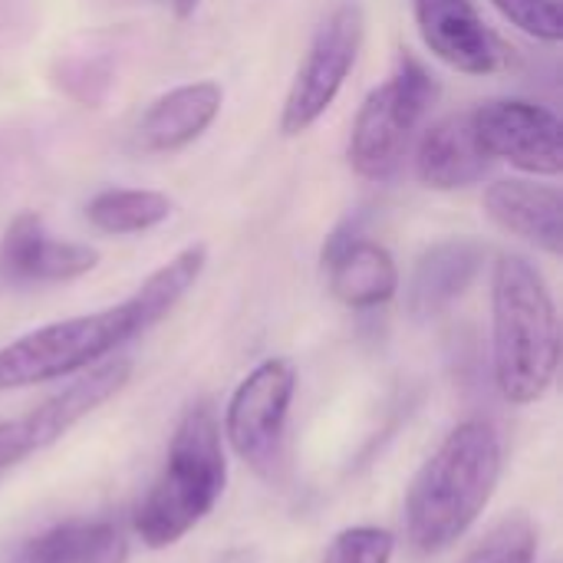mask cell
I'll list each match as a JSON object with an SVG mask.
<instances>
[{
	"label": "cell",
	"instance_id": "cell-1",
	"mask_svg": "<svg viewBox=\"0 0 563 563\" xmlns=\"http://www.w3.org/2000/svg\"><path fill=\"white\" fill-rule=\"evenodd\" d=\"M205 264H208V247L188 244L175 257H168L158 271H152L132 290V297L106 310L56 320L16 336L10 346L0 350V389L53 383L102 363L129 340L162 323L198 284Z\"/></svg>",
	"mask_w": 563,
	"mask_h": 563
},
{
	"label": "cell",
	"instance_id": "cell-2",
	"mask_svg": "<svg viewBox=\"0 0 563 563\" xmlns=\"http://www.w3.org/2000/svg\"><path fill=\"white\" fill-rule=\"evenodd\" d=\"M501 439L492 422L472 419L445 435L406 495V538L419 554L459 544L495 498Z\"/></svg>",
	"mask_w": 563,
	"mask_h": 563
},
{
	"label": "cell",
	"instance_id": "cell-3",
	"mask_svg": "<svg viewBox=\"0 0 563 563\" xmlns=\"http://www.w3.org/2000/svg\"><path fill=\"white\" fill-rule=\"evenodd\" d=\"M492 360L501 396L515 406L544 399L561 363L554 294L525 254L505 251L492 267Z\"/></svg>",
	"mask_w": 563,
	"mask_h": 563
},
{
	"label": "cell",
	"instance_id": "cell-4",
	"mask_svg": "<svg viewBox=\"0 0 563 563\" xmlns=\"http://www.w3.org/2000/svg\"><path fill=\"white\" fill-rule=\"evenodd\" d=\"M228 459L211 402H195L168 445L165 465L135 508V534L145 548L162 551L195 531L221 501Z\"/></svg>",
	"mask_w": 563,
	"mask_h": 563
},
{
	"label": "cell",
	"instance_id": "cell-5",
	"mask_svg": "<svg viewBox=\"0 0 563 563\" xmlns=\"http://www.w3.org/2000/svg\"><path fill=\"white\" fill-rule=\"evenodd\" d=\"M435 99L439 79L422 59L402 53L389 79L369 89L353 119L346 145L350 168L366 181H389L412 152Z\"/></svg>",
	"mask_w": 563,
	"mask_h": 563
},
{
	"label": "cell",
	"instance_id": "cell-6",
	"mask_svg": "<svg viewBox=\"0 0 563 563\" xmlns=\"http://www.w3.org/2000/svg\"><path fill=\"white\" fill-rule=\"evenodd\" d=\"M363 33H366V13L356 0H343L327 13L287 89L280 109V135L287 139L303 135L327 115V109L336 102L340 89L346 86L360 59Z\"/></svg>",
	"mask_w": 563,
	"mask_h": 563
},
{
	"label": "cell",
	"instance_id": "cell-7",
	"mask_svg": "<svg viewBox=\"0 0 563 563\" xmlns=\"http://www.w3.org/2000/svg\"><path fill=\"white\" fill-rule=\"evenodd\" d=\"M129 376H132V363L115 356L82 369L69 386L43 399L36 409L16 419H0V468H10L56 445L76 422H82L89 412L109 402L129 383Z\"/></svg>",
	"mask_w": 563,
	"mask_h": 563
},
{
	"label": "cell",
	"instance_id": "cell-8",
	"mask_svg": "<svg viewBox=\"0 0 563 563\" xmlns=\"http://www.w3.org/2000/svg\"><path fill=\"white\" fill-rule=\"evenodd\" d=\"M472 125L492 162H508L531 178H558L563 172V122L554 109L501 96L482 102Z\"/></svg>",
	"mask_w": 563,
	"mask_h": 563
},
{
	"label": "cell",
	"instance_id": "cell-9",
	"mask_svg": "<svg viewBox=\"0 0 563 563\" xmlns=\"http://www.w3.org/2000/svg\"><path fill=\"white\" fill-rule=\"evenodd\" d=\"M294 393H297V369L290 360L280 356L257 363L238 383L224 409V435L231 449L254 468H271L277 462Z\"/></svg>",
	"mask_w": 563,
	"mask_h": 563
},
{
	"label": "cell",
	"instance_id": "cell-10",
	"mask_svg": "<svg viewBox=\"0 0 563 563\" xmlns=\"http://www.w3.org/2000/svg\"><path fill=\"white\" fill-rule=\"evenodd\" d=\"M412 16L426 49L465 76H492L508 63L505 40L472 0H412Z\"/></svg>",
	"mask_w": 563,
	"mask_h": 563
},
{
	"label": "cell",
	"instance_id": "cell-11",
	"mask_svg": "<svg viewBox=\"0 0 563 563\" xmlns=\"http://www.w3.org/2000/svg\"><path fill=\"white\" fill-rule=\"evenodd\" d=\"M320 264L330 294L350 310H376L399 294V267L386 244L363 234V228L346 218L323 244Z\"/></svg>",
	"mask_w": 563,
	"mask_h": 563
},
{
	"label": "cell",
	"instance_id": "cell-12",
	"mask_svg": "<svg viewBox=\"0 0 563 563\" xmlns=\"http://www.w3.org/2000/svg\"><path fill=\"white\" fill-rule=\"evenodd\" d=\"M99 267V251L53 238L36 211H20L0 234V274L10 284H66Z\"/></svg>",
	"mask_w": 563,
	"mask_h": 563
},
{
	"label": "cell",
	"instance_id": "cell-13",
	"mask_svg": "<svg viewBox=\"0 0 563 563\" xmlns=\"http://www.w3.org/2000/svg\"><path fill=\"white\" fill-rule=\"evenodd\" d=\"M485 244L475 238H445L422 251L406 284V313L412 320H435L468 294L485 267Z\"/></svg>",
	"mask_w": 563,
	"mask_h": 563
},
{
	"label": "cell",
	"instance_id": "cell-14",
	"mask_svg": "<svg viewBox=\"0 0 563 563\" xmlns=\"http://www.w3.org/2000/svg\"><path fill=\"white\" fill-rule=\"evenodd\" d=\"M224 89L214 79H195L162 92L135 125V145L148 155H168L195 145L221 115Z\"/></svg>",
	"mask_w": 563,
	"mask_h": 563
},
{
	"label": "cell",
	"instance_id": "cell-15",
	"mask_svg": "<svg viewBox=\"0 0 563 563\" xmlns=\"http://www.w3.org/2000/svg\"><path fill=\"white\" fill-rule=\"evenodd\" d=\"M412 165L426 188L459 191L478 185L492 168V158L475 135L472 112H452L419 132L412 145Z\"/></svg>",
	"mask_w": 563,
	"mask_h": 563
},
{
	"label": "cell",
	"instance_id": "cell-16",
	"mask_svg": "<svg viewBox=\"0 0 563 563\" xmlns=\"http://www.w3.org/2000/svg\"><path fill=\"white\" fill-rule=\"evenodd\" d=\"M485 214L508 234L544 254L563 251V195L558 185L538 178H498L485 188Z\"/></svg>",
	"mask_w": 563,
	"mask_h": 563
},
{
	"label": "cell",
	"instance_id": "cell-17",
	"mask_svg": "<svg viewBox=\"0 0 563 563\" xmlns=\"http://www.w3.org/2000/svg\"><path fill=\"white\" fill-rule=\"evenodd\" d=\"M129 541L109 521H66L30 538L10 563H125Z\"/></svg>",
	"mask_w": 563,
	"mask_h": 563
},
{
	"label": "cell",
	"instance_id": "cell-18",
	"mask_svg": "<svg viewBox=\"0 0 563 563\" xmlns=\"http://www.w3.org/2000/svg\"><path fill=\"white\" fill-rule=\"evenodd\" d=\"M175 201L155 188H106L86 201V221L102 234H145L165 224Z\"/></svg>",
	"mask_w": 563,
	"mask_h": 563
},
{
	"label": "cell",
	"instance_id": "cell-19",
	"mask_svg": "<svg viewBox=\"0 0 563 563\" xmlns=\"http://www.w3.org/2000/svg\"><path fill=\"white\" fill-rule=\"evenodd\" d=\"M538 528L528 515L501 518L462 563H534Z\"/></svg>",
	"mask_w": 563,
	"mask_h": 563
},
{
	"label": "cell",
	"instance_id": "cell-20",
	"mask_svg": "<svg viewBox=\"0 0 563 563\" xmlns=\"http://www.w3.org/2000/svg\"><path fill=\"white\" fill-rule=\"evenodd\" d=\"M492 3L521 33H528L541 43H561L563 40L561 0H492Z\"/></svg>",
	"mask_w": 563,
	"mask_h": 563
},
{
	"label": "cell",
	"instance_id": "cell-21",
	"mask_svg": "<svg viewBox=\"0 0 563 563\" xmlns=\"http://www.w3.org/2000/svg\"><path fill=\"white\" fill-rule=\"evenodd\" d=\"M396 541L383 528H346L333 538L323 563H393Z\"/></svg>",
	"mask_w": 563,
	"mask_h": 563
},
{
	"label": "cell",
	"instance_id": "cell-22",
	"mask_svg": "<svg viewBox=\"0 0 563 563\" xmlns=\"http://www.w3.org/2000/svg\"><path fill=\"white\" fill-rule=\"evenodd\" d=\"M168 3H172V10H175L178 20H188V16H195V10H198L201 0H168Z\"/></svg>",
	"mask_w": 563,
	"mask_h": 563
}]
</instances>
